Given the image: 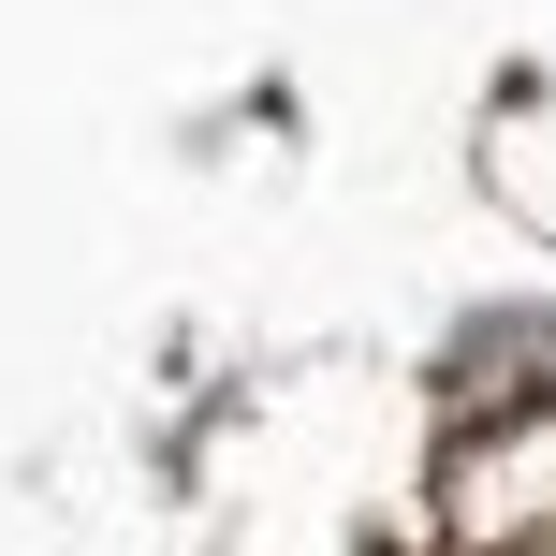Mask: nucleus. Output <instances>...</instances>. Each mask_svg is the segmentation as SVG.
Segmentation results:
<instances>
[{"mask_svg":"<svg viewBox=\"0 0 556 556\" xmlns=\"http://www.w3.org/2000/svg\"><path fill=\"white\" fill-rule=\"evenodd\" d=\"M513 556H556V542H513Z\"/></svg>","mask_w":556,"mask_h":556,"instance_id":"1","label":"nucleus"}]
</instances>
